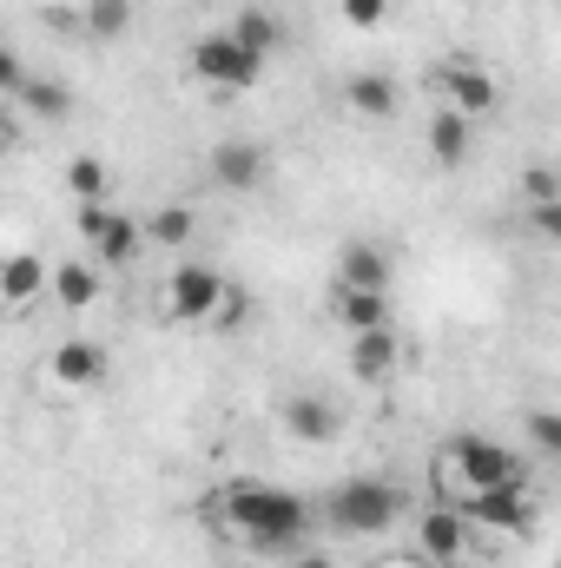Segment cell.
I'll list each match as a JSON object with an SVG mask.
<instances>
[{"instance_id": "obj_1", "label": "cell", "mask_w": 561, "mask_h": 568, "mask_svg": "<svg viewBox=\"0 0 561 568\" xmlns=\"http://www.w3.org/2000/svg\"><path fill=\"white\" fill-rule=\"evenodd\" d=\"M205 516L225 523V529H238V542H245L252 556H297V549L310 542V523H317L310 503H304L297 489H284V483H258V476L212 489Z\"/></svg>"}, {"instance_id": "obj_2", "label": "cell", "mask_w": 561, "mask_h": 568, "mask_svg": "<svg viewBox=\"0 0 561 568\" xmlns=\"http://www.w3.org/2000/svg\"><path fill=\"white\" fill-rule=\"evenodd\" d=\"M502 483H529V469H522V456L509 443L469 436V429L442 443V489H449V503L476 496V489H502Z\"/></svg>"}, {"instance_id": "obj_3", "label": "cell", "mask_w": 561, "mask_h": 568, "mask_svg": "<svg viewBox=\"0 0 561 568\" xmlns=\"http://www.w3.org/2000/svg\"><path fill=\"white\" fill-rule=\"evenodd\" d=\"M404 516V489L390 476H350L324 496V523L337 536H390Z\"/></svg>"}, {"instance_id": "obj_4", "label": "cell", "mask_w": 561, "mask_h": 568, "mask_svg": "<svg viewBox=\"0 0 561 568\" xmlns=\"http://www.w3.org/2000/svg\"><path fill=\"white\" fill-rule=\"evenodd\" d=\"M192 80H205V87H218V93H252V87L265 80V53L245 47L232 27H225V33H205V40L192 47Z\"/></svg>"}, {"instance_id": "obj_5", "label": "cell", "mask_w": 561, "mask_h": 568, "mask_svg": "<svg viewBox=\"0 0 561 568\" xmlns=\"http://www.w3.org/2000/svg\"><path fill=\"white\" fill-rule=\"evenodd\" d=\"M73 232H80V245L93 252V265H126L133 252L145 245V225L140 219H126L120 205H80V219H73Z\"/></svg>"}, {"instance_id": "obj_6", "label": "cell", "mask_w": 561, "mask_h": 568, "mask_svg": "<svg viewBox=\"0 0 561 568\" xmlns=\"http://www.w3.org/2000/svg\"><path fill=\"white\" fill-rule=\"evenodd\" d=\"M225 291H232V278L218 265H178L165 278V317L172 324H212V311L225 304Z\"/></svg>"}, {"instance_id": "obj_7", "label": "cell", "mask_w": 561, "mask_h": 568, "mask_svg": "<svg viewBox=\"0 0 561 568\" xmlns=\"http://www.w3.org/2000/svg\"><path fill=\"white\" fill-rule=\"evenodd\" d=\"M456 509H462L476 529H496V536H522V529L536 523V496H529V483H502V489L456 496Z\"/></svg>"}, {"instance_id": "obj_8", "label": "cell", "mask_w": 561, "mask_h": 568, "mask_svg": "<svg viewBox=\"0 0 561 568\" xmlns=\"http://www.w3.org/2000/svg\"><path fill=\"white\" fill-rule=\"evenodd\" d=\"M436 87H442V100L456 106V113H469V120H482V113H496V73L482 67V60H469V53H449L442 67H436Z\"/></svg>"}, {"instance_id": "obj_9", "label": "cell", "mask_w": 561, "mask_h": 568, "mask_svg": "<svg viewBox=\"0 0 561 568\" xmlns=\"http://www.w3.org/2000/svg\"><path fill=\"white\" fill-rule=\"evenodd\" d=\"M265 172H272V152L258 140H218L212 159H205V179H212L218 192H258Z\"/></svg>"}, {"instance_id": "obj_10", "label": "cell", "mask_w": 561, "mask_h": 568, "mask_svg": "<svg viewBox=\"0 0 561 568\" xmlns=\"http://www.w3.org/2000/svg\"><path fill=\"white\" fill-rule=\"evenodd\" d=\"M469 529H476V523H469L456 503H436V509L417 523V549L436 568H462L469 562Z\"/></svg>"}, {"instance_id": "obj_11", "label": "cell", "mask_w": 561, "mask_h": 568, "mask_svg": "<svg viewBox=\"0 0 561 568\" xmlns=\"http://www.w3.org/2000/svg\"><path fill=\"white\" fill-rule=\"evenodd\" d=\"M390 278H397L390 252L370 245V239H350V245L337 252V278H330V291H390Z\"/></svg>"}, {"instance_id": "obj_12", "label": "cell", "mask_w": 561, "mask_h": 568, "mask_svg": "<svg viewBox=\"0 0 561 568\" xmlns=\"http://www.w3.org/2000/svg\"><path fill=\"white\" fill-rule=\"evenodd\" d=\"M284 429H290V443H330L344 429V410L317 390H297V397H284Z\"/></svg>"}, {"instance_id": "obj_13", "label": "cell", "mask_w": 561, "mask_h": 568, "mask_svg": "<svg viewBox=\"0 0 561 568\" xmlns=\"http://www.w3.org/2000/svg\"><path fill=\"white\" fill-rule=\"evenodd\" d=\"M422 145H429V159H436V165H449V172H456V165L476 152V120H469V113H456V106H442V113H429Z\"/></svg>"}, {"instance_id": "obj_14", "label": "cell", "mask_w": 561, "mask_h": 568, "mask_svg": "<svg viewBox=\"0 0 561 568\" xmlns=\"http://www.w3.org/2000/svg\"><path fill=\"white\" fill-rule=\"evenodd\" d=\"M344 106H350L357 120L384 126V120H397V106H404V87H397L390 73H350V87H344Z\"/></svg>"}, {"instance_id": "obj_15", "label": "cell", "mask_w": 561, "mask_h": 568, "mask_svg": "<svg viewBox=\"0 0 561 568\" xmlns=\"http://www.w3.org/2000/svg\"><path fill=\"white\" fill-rule=\"evenodd\" d=\"M397 357H404L397 324H384V331H357V337H350V377H357V384H384V377L397 371Z\"/></svg>"}, {"instance_id": "obj_16", "label": "cell", "mask_w": 561, "mask_h": 568, "mask_svg": "<svg viewBox=\"0 0 561 568\" xmlns=\"http://www.w3.org/2000/svg\"><path fill=\"white\" fill-rule=\"evenodd\" d=\"M100 377H106V351H100L93 337L53 344V384H60V390H93Z\"/></svg>"}, {"instance_id": "obj_17", "label": "cell", "mask_w": 561, "mask_h": 568, "mask_svg": "<svg viewBox=\"0 0 561 568\" xmlns=\"http://www.w3.org/2000/svg\"><path fill=\"white\" fill-rule=\"evenodd\" d=\"M53 297H60L67 311H93V304L106 297V265H93V258L53 265Z\"/></svg>"}, {"instance_id": "obj_18", "label": "cell", "mask_w": 561, "mask_h": 568, "mask_svg": "<svg viewBox=\"0 0 561 568\" xmlns=\"http://www.w3.org/2000/svg\"><path fill=\"white\" fill-rule=\"evenodd\" d=\"M330 311L337 324L357 337V331H384L390 324V291H330Z\"/></svg>"}, {"instance_id": "obj_19", "label": "cell", "mask_w": 561, "mask_h": 568, "mask_svg": "<svg viewBox=\"0 0 561 568\" xmlns=\"http://www.w3.org/2000/svg\"><path fill=\"white\" fill-rule=\"evenodd\" d=\"M0 291H7V304H33L40 291H53V272H47L33 252H13V258L0 265Z\"/></svg>"}, {"instance_id": "obj_20", "label": "cell", "mask_w": 561, "mask_h": 568, "mask_svg": "<svg viewBox=\"0 0 561 568\" xmlns=\"http://www.w3.org/2000/svg\"><path fill=\"white\" fill-rule=\"evenodd\" d=\"M67 192H73L80 205H106V192H113V172H106V159H93V152L67 159Z\"/></svg>"}, {"instance_id": "obj_21", "label": "cell", "mask_w": 561, "mask_h": 568, "mask_svg": "<svg viewBox=\"0 0 561 568\" xmlns=\"http://www.w3.org/2000/svg\"><path fill=\"white\" fill-rule=\"evenodd\" d=\"M192 232H198V212H192V205H159V212L145 219V245H165V252L185 245Z\"/></svg>"}, {"instance_id": "obj_22", "label": "cell", "mask_w": 561, "mask_h": 568, "mask_svg": "<svg viewBox=\"0 0 561 568\" xmlns=\"http://www.w3.org/2000/svg\"><path fill=\"white\" fill-rule=\"evenodd\" d=\"M20 106H27L33 120H67V113H73V93H67L60 80H27V87H20Z\"/></svg>"}, {"instance_id": "obj_23", "label": "cell", "mask_w": 561, "mask_h": 568, "mask_svg": "<svg viewBox=\"0 0 561 568\" xmlns=\"http://www.w3.org/2000/svg\"><path fill=\"white\" fill-rule=\"evenodd\" d=\"M126 27H133V0H86V33L120 40Z\"/></svg>"}, {"instance_id": "obj_24", "label": "cell", "mask_w": 561, "mask_h": 568, "mask_svg": "<svg viewBox=\"0 0 561 568\" xmlns=\"http://www.w3.org/2000/svg\"><path fill=\"white\" fill-rule=\"evenodd\" d=\"M522 436H529L536 456L561 463V410H529V417H522Z\"/></svg>"}, {"instance_id": "obj_25", "label": "cell", "mask_w": 561, "mask_h": 568, "mask_svg": "<svg viewBox=\"0 0 561 568\" xmlns=\"http://www.w3.org/2000/svg\"><path fill=\"white\" fill-rule=\"evenodd\" d=\"M232 33H238V40H245V47H258V53H265V60H272V47H278V20H272V13H265V7H245V13H238V20H232Z\"/></svg>"}, {"instance_id": "obj_26", "label": "cell", "mask_w": 561, "mask_h": 568, "mask_svg": "<svg viewBox=\"0 0 561 568\" xmlns=\"http://www.w3.org/2000/svg\"><path fill=\"white\" fill-rule=\"evenodd\" d=\"M516 192H522V205H549V199H561V172L555 165H529L516 179Z\"/></svg>"}, {"instance_id": "obj_27", "label": "cell", "mask_w": 561, "mask_h": 568, "mask_svg": "<svg viewBox=\"0 0 561 568\" xmlns=\"http://www.w3.org/2000/svg\"><path fill=\"white\" fill-rule=\"evenodd\" d=\"M245 317H252V297H245V291L232 284V291H225V304L212 311V337H225V331H238Z\"/></svg>"}, {"instance_id": "obj_28", "label": "cell", "mask_w": 561, "mask_h": 568, "mask_svg": "<svg viewBox=\"0 0 561 568\" xmlns=\"http://www.w3.org/2000/svg\"><path fill=\"white\" fill-rule=\"evenodd\" d=\"M529 232H536L542 245H555V252H561V199H549V205H529Z\"/></svg>"}, {"instance_id": "obj_29", "label": "cell", "mask_w": 561, "mask_h": 568, "mask_svg": "<svg viewBox=\"0 0 561 568\" xmlns=\"http://www.w3.org/2000/svg\"><path fill=\"white\" fill-rule=\"evenodd\" d=\"M344 20L350 27H384L390 20V0H344Z\"/></svg>"}, {"instance_id": "obj_30", "label": "cell", "mask_w": 561, "mask_h": 568, "mask_svg": "<svg viewBox=\"0 0 561 568\" xmlns=\"http://www.w3.org/2000/svg\"><path fill=\"white\" fill-rule=\"evenodd\" d=\"M27 80H33V73H27V60H20V53H7V60H0V87L20 100V87H27Z\"/></svg>"}, {"instance_id": "obj_31", "label": "cell", "mask_w": 561, "mask_h": 568, "mask_svg": "<svg viewBox=\"0 0 561 568\" xmlns=\"http://www.w3.org/2000/svg\"><path fill=\"white\" fill-rule=\"evenodd\" d=\"M290 568H337V562H330L324 549H297V556H290Z\"/></svg>"}]
</instances>
